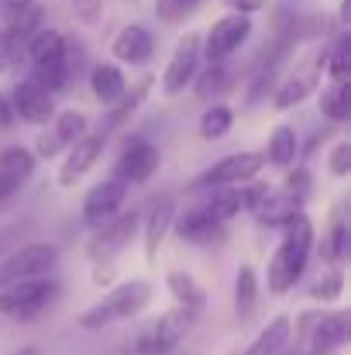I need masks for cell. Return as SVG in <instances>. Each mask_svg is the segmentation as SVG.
<instances>
[{
    "label": "cell",
    "mask_w": 351,
    "mask_h": 355,
    "mask_svg": "<svg viewBox=\"0 0 351 355\" xmlns=\"http://www.w3.org/2000/svg\"><path fill=\"white\" fill-rule=\"evenodd\" d=\"M345 293V272L338 269V266H331V269H324L314 283H310V290H307V297L314 300V304H334L338 297Z\"/></svg>",
    "instance_id": "34"
},
{
    "label": "cell",
    "mask_w": 351,
    "mask_h": 355,
    "mask_svg": "<svg viewBox=\"0 0 351 355\" xmlns=\"http://www.w3.org/2000/svg\"><path fill=\"white\" fill-rule=\"evenodd\" d=\"M138 225H141V214L131 207V211H117L111 221H104L97 228V235L90 238L87 245V255L93 262H114L117 255L131 245V238L138 235Z\"/></svg>",
    "instance_id": "10"
},
{
    "label": "cell",
    "mask_w": 351,
    "mask_h": 355,
    "mask_svg": "<svg viewBox=\"0 0 351 355\" xmlns=\"http://www.w3.org/2000/svg\"><path fill=\"white\" fill-rule=\"evenodd\" d=\"M159 166H162L159 145H152L145 138H134V141L127 138L114 162V180H120L124 187H138V183H148L159 173Z\"/></svg>",
    "instance_id": "12"
},
{
    "label": "cell",
    "mask_w": 351,
    "mask_h": 355,
    "mask_svg": "<svg viewBox=\"0 0 351 355\" xmlns=\"http://www.w3.org/2000/svg\"><path fill=\"white\" fill-rule=\"evenodd\" d=\"M10 97V104H14V114L21 121H28V124H48V121L55 118V94H48L38 80H31V76H24V80H17L14 83V90L7 94Z\"/></svg>",
    "instance_id": "13"
},
{
    "label": "cell",
    "mask_w": 351,
    "mask_h": 355,
    "mask_svg": "<svg viewBox=\"0 0 351 355\" xmlns=\"http://www.w3.org/2000/svg\"><path fill=\"white\" fill-rule=\"evenodd\" d=\"M111 55L124 66H145L155 55V38L145 24H124L111 42Z\"/></svg>",
    "instance_id": "17"
},
{
    "label": "cell",
    "mask_w": 351,
    "mask_h": 355,
    "mask_svg": "<svg viewBox=\"0 0 351 355\" xmlns=\"http://www.w3.org/2000/svg\"><path fill=\"white\" fill-rule=\"evenodd\" d=\"M104 148H107V135H104V131H87L83 138H76V141L66 148V159H62V166H59V173H55V183H59L62 190H73V187L100 162Z\"/></svg>",
    "instance_id": "11"
},
{
    "label": "cell",
    "mask_w": 351,
    "mask_h": 355,
    "mask_svg": "<svg viewBox=\"0 0 351 355\" xmlns=\"http://www.w3.org/2000/svg\"><path fill=\"white\" fill-rule=\"evenodd\" d=\"M148 304H152V283L148 279H124V283L107 286L104 297L76 318V324H80V331H104L111 324L138 318Z\"/></svg>",
    "instance_id": "2"
},
{
    "label": "cell",
    "mask_w": 351,
    "mask_h": 355,
    "mask_svg": "<svg viewBox=\"0 0 351 355\" xmlns=\"http://www.w3.org/2000/svg\"><path fill=\"white\" fill-rule=\"evenodd\" d=\"M327 173L334 180H345L351 173V141H338L331 152H327Z\"/></svg>",
    "instance_id": "37"
},
{
    "label": "cell",
    "mask_w": 351,
    "mask_h": 355,
    "mask_svg": "<svg viewBox=\"0 0 351 355\" xmlns=\"http://www.w3.org/2000/svg\"><path fill=\"white\" fill-rule=\"evenodd\" d=\"M59 266V248L52 241H31L17 245L7 259H0V290L17 283V279H35V276H52Z\"/></svg>",
    "instance_id": "6"
},
{
    "label": "cell",
    "mask_w": 351,
    "mask_h": 355,
    "mask_svg": "<svg viewBox=\"0 0 351 355\" xmlns=\"http://www.w3.org/2000/svg\"><path fill=\"white\" fill-rule=\"evenodd\" d=\"M265 166H276V169H289L300 155V138H296V128L289 124H279L272 128L269 135V145H265Z\"/></svg>",
    "instance_id": "24"
},
{
    "label": "cell",
    "mask_w": 351,
    "mask_h": 355,
    "mask_svg": "<svg viewBox=\"0 0 351 355\" xmlns=\"http://www.w3.org/2000/svg\"><path fill=\"white\" fill-rule=\"evenodd\" d=\"M55 297H59V279H55V276L17 279V283H10V286L0 290V318L31 321V318H38Z\"/></svg>",
    "instance_id": "5"
},
{
    "label": "cell",
    "mask_w": 351,
    "mask_h": 355,
    "mask_svg": "<svg viewBox=\"0 0 351 355\" xmlns=\"http://www.w3.org/2000/svg\"><path fill=\"white\" fill-rule=\"evenodd\" d=\"M152 87H155V76H152V73H145V76H138L134 83H127L124 94L117 97V104L107 107V124H114V128L117 124H127V121L141 111V104L148 101Z\"/></svg>",
    "instance_id": "21"
},
{
    "label": "cell",
    "mask_w": 351,
    "mask_h": 355,
    "mask_svg": "<svg viewBox=\"0 0 351 355\" xmlns=\"http://www.w3.org/2000/svg\"><path fill=\"white\" fill-rule=\"evenodd\" d=\"M348 252H351L348 221H345L341 214H334L331 228H327V232H324V238H321V255H324V262H331V266H341V262L348 259Z\"/></svg>",
    "instance_id": "31"
},
{
    "label": "cell",
    "mask_w": 351,
    "mask_h": 355,
    "mask_svg": "<svg viewBox=\"0 0 351 355\" xmlns=\"http://www.w3.org/2000/svg\"><path fill=\"white\" fill-rule=\"evenodd\" d=\"M251 214L258 218V225L279 228V232H282L296 214H303V200L293 197V193H286V190H269V193L262 197V204H258Z\"/></svg>",
    "instance_id": "20"
},
{
    "label": "cell",
    "mask_w": 351,
    "mask_h": 355,
    "mask_svg": "<svg viewBox=\"0 0 351 355\" xmlns=\"http://www.w3.org/2000/svg\"><path fill=\"white\" fill-rule=\"evenodd\" d=\"M31 152H35V159H55V155H62V152H66V145L59 141V135H55V131H42Z\"/></svg>",
    "instance_id": "39"
},
{
    "label": "cell",
    "mask_w": 351,
    "mask_h": 355,
    "mask_svg": "<svg viewBox=\"0 0 351 355\" xmlns=\"http://www.w3.org/2000/svg\"><path fill=\"white\" fill-rule=\"evenodd\" d=\"M204 211H210L217 221H234L241 211H244V204H241V187H210V193H207V200H204Z\"/></svg>",
    "instance_id": "32"
},
{
    "label": "cell",
    "mask_w": 351,
    "mask_h": 355,
    "mask_svg": "<svg viewBox=\"0 0 351 355\" xmlns=\"http://www.w3.org/2000/svg\"><path fill=\"white\" fill-rule=\"evenodd\" d=\"M14 121H17V114H14V104H10V97H7V94H0V131L14 128Z\"/></svg>",
    "instance_id": "44"
},
{
    "label": "cell",
    "mask_w": 351,
    "mask_h": 355,
    "mask_svg": "<svg viewBox=\"0 0 351 355\" xmlns=\"http://www.w3.org/2000/svg\"><path fill=\"white\" fill-rule=\"evenodd\" d=\"M197 318L200 311L197 307H183V304H172L165 314H159L138 338V352L141 355H172L179 349V342L197 328Z\"/></svg>",
    "instance_id": "4"
},
{
    "label": "cell",
    "mask_w": 351,
    "mask_h": 355,
    "mask_svg": "<svg viewBox=\"0 0 351 355\" xmlns=\"http://www.w3.org/2000/svg\"><path fill=\"white\" fill-rule=\"evenodd\" d=\"M197 7H200V0H155V17L162 24H183Z\"/></svg>",
    "instance_id": "36"
},
{
    "label": "cell",
    "mask_w": 351,
    "mask_h": 355,
    "mask_svg": "<svg viewBox=\"0 0 351 355\" xmlns=\"http://www.w3.org/2000/svg\"><path fill=\"white\" fill-rule=\"evenodd\" d=\"M35 166H38V159H35V152L28 145H7V148H0V173L14 176L17 183H28L31 173H35Z\"/></svg>",
    "instance_id": "33"
},
{
    "label": "cell",
    "mask_w": 351,
    "mask_h": 355,
    "mask_svg": "<svg viewBox=\"0 0 351 355\" xmlns=\"http://www.w3.org/2000/svg\"><path fill=\"white\" fill-rule=\"evenodd\" d=\"M124 204H127V187L120 180H114V176L111 180H100L83 197V225L100 228L104 221L114 218L117 211H124Z\"/></svg>",
    "instance_id": "14"
},
{
    "label": "cell",
    "mask_w": 351,
    "mask_h": 355,
    "mask_svg": "<svg viewBox=\"0 0 351 355\" xmlns=\"http://www.w3.org/2000/svg\"><path fill=\"white\" fill-rule=\"evenodd\" d=\"M93 286H114V279H117V269H114V262H93Z\"/></svg>",
    "instance_id": "40"
},
{
    "label": "cell",
    "mask_w": 351,
    "mask_h": 355,
    "mask_svg": "<svg viewBox=\"0 0 351 355\" xmlns=\"http://www.w3.org/2000/svg\"><path fill=\"white\" fill-rule=\"evenodd\" d=\"M165 290H169V297H172L176 304H183V307L204 311V304H207V290H204L190 272H183V269H172V272L165 276Z\"/></svg>",
    "instance_id": "28"
},
{
    "label": "cell",
    "mask_w": 351,
    "mask_h": 355,
    "mask_svg": "<svg viewBox=\"0 0 351 355\" xmlns=\"http://www.w3.org/2000/svg\"><path fill=\"white\" fill-rule=\"evenodd\" d=\"M172 232L183 238V241H190V245H217V241H224L228 235V228H224V221H217L210 211H204V207H190V211H176V218H172Z\"/></svg>",
    "instance_id": "16"
},
{
    "label": "cell",
    "mask_w": 351,
    "mask_h": 355,
    "mask_svg": "<svg viewBox=\"0 0 351 355\" xmlns=\"http://www.w3.org/2000/svg\"><path fill=\"white\" fill-rule=\"evenodd\" d=\"M231 128H234V111L228 104H221V101L207 104L200 121H197V131H200L204 141H221V138H228Z\"/></svg>",
    "instance_id": "29"
},
{
    "label": "cell",
    "mask_w": 351,
    "mask_h": 355,
    "mask_svg": "<svg viewBox=\"0 0 351 355\" xmlns=\"http://www.w3.org/2000/svg\"><path fill=\"white\" fill-rule=\"evenodd\" d=\"M10 355H42V352H38L35 345H24V349H14V352H10Z\"/></svg>",
    "instance_id": "46"
},
{
    "label": "cell",
    "mask_w": 351,
    "mask_h": 355,
    "mask_svg": "<svg viewBox=\"0 0 351 355\" xmlns=\"http://www.w3.org/2000/svg\"><path fill=\"white\" fill-rule=\"evenodd\" d=\"M351 21V0H341V24Z\"/></svg>",
    "instance_id": "45"
},
{
    "label": "cell",
    "mask_w": 351,
    "mask_h": 355,
    "mask_svg": "<svg viewBox=\"0 0 351 355\" xmlns=\"http://www.w3.org/2000/svg\"><path fill=\"white\" fill-rule=\"evenodd\" d=\"M293 3H303V0H293Z\"/></svg>",
    "instance_id": "48"
},
{
    "label": "cell",
    "mask_w": 351,
    "mask_h": 355,
    "mask_svg": "<svg viewBox=\"0 0 351 355\" xmlns=\"http://www.w3.org/2000/svg\"><path fill=\"white\" fill-rule=\"evenodd\" d=\"M224 3L231 7L234 14H248V17H251V14L265 10V3H269V0H224Z\"/></svg>",
    "instance_id": "42"
},
{
    "label": "cell",
    "mask_w": 351,
    "mask_h": 355,
    "mask_svg": "<svg viewBox=\"0 0 351 355\" xmlns=\"http://www.w3.org/2000/svg\"><path fill=\"white\" fill-rule=\"evenodd\" d=\"M321 90V73L317 69H300V73H289L282 76L276 87H272V107L276 111H293L296 104H303L307 97H314Z\"/></svg>",
    "instance_id": "18"
},
{
    "label": "cell",
    "mask_w": 351,
    "mask_h": 355,
    "mask_svg": "<svg viewBox=\"0 0 351 355\" xmlns=\"http://www.w3.org/2000/svg\"><path fill=\"white\" fill-rule=\"evenodd\" d=\"M172 218H176V200H172V197H159V200L148 207V214L141 218L138 228H141V248H145V262H148V266L159 259L165 238L172 232Z\"/></svg>",
    "instance_id": "15"
},
{
    "label": "cell",
    "mask_w": 351,
    "mask_h": 355,
    "mask_svg": "<svg viewBox=\"0 0 351 355\" xmlns=\"http://www.w3.org/2000/svg\"><path fill=\"white\" fill-rule=\"evenodd\" d=\"M124 87H127V76H124L120 62H97L90 69V94L97 97V104H104V107L117 104Z\"/></svg>",
    "instance_id": "22"
},
{
    "label": "cell",
    "mask_w": 351,
    "mask_h": 355,
    "mask_svg": "<svg viewBox=\"0 0 351 355\" xmlns=\"http://www.w3.org/2000/svg\"><path fill=\"white\" fill-rule=\"evenodd\" d=\"M279 355H307V352H296V349H289V352H286V349H282Z\"/></svg>",
    "instance_id": "47"
},
{
    "label": "cell",
    "mask_w": 351,
    "mask_h": 355,
    "mask_svg": "<svg viewBox=\"0 0 351 355\" xmlns=\"http://www.w3.org/2000/svg\"><path fill=\"white\" fill-rule=\"evenodd\" d=\"M24 183H17L14 176H7V173H0V207L3 204H10L14 197H17V190H21Z\"/></svg>",
    "instance_id": "41"
},
{
    "label": "cell",
    "mask_w": 351,
    "mask_h": 355,
    "mask_svg": "<svg viewBox=\"0 0 351 355\" xmlns=\"http://www.w3.org/2000/svg\"><path fill=\"white\" fill-rule=\"evenodd\" d=\"M262 169H265V155H262V152H231V155L217 159L214 166H207V169L190 183V190L237 187V183H248V180L262 176Z\"/></svg>",
    "instance_id": "8"
},
{
    "label": "cell",
    "mask_w": 351,
    "mask_h": 355,
    "mask_svg": "<svg viewBox=\"0 0 351 355\" xmlns=\"http://www.w3.org/2000/svg\"><path fill=\"white\" fill-rule=\"evenodd\" d=\"M314 245H317L314 221L307 214H296L282 228V238H279V245H276V252L269 255V266H265V286H269L272 297H286L300 283V276H303V269L314 255Z\"/></svg>",
    "instance_id": "1"
},
{
    "label": "cell",
    "mask_w": 351,
    "mask_h": 355,
    "mask_svg": "<svg viewBox=\"0 0 351 355\" xmlns=\"http://www.w3.org/2000/svg\"><path fill=\"white\" fill-rule=\"evenodd\" d=\"M66 35L55 28H38L28 42H24V55L31 62V69H48V66H62L66 62Z\"/></svg>",
    "instance_id": "19"
},
{
    "label": "cell",
    "mask_w": 351,
    "mask_h": 355,
    "mask_svg": "<svg viewBox=\"0 0 351 355\" xmlns=\"http://www.w3.org/2000/svg\"><path fill=\"white\" fill-rule=\"evenodd\" d=\"M190 87H193V94L204 104H214V101H221L234 87V73L228 69V62H207V69H200Z\"/></svg>",
    "instance_id": "23"
},
{
    "label": "cell",
    "mask_w": 351,
    "mask_h": 355,
    "mask_svg": "<svg viewBox=\"0 0 351 355\" xmlns=\"http://www.w3.org/2000/svg\"><path fill=\"white\" fill-rule=\"evenodd\" d=\"M52 131H55V135H59V141L69 148L76 138H83V135L90 131V118H87L83 111H76V107L55 111V118H52Z\"/></svg>",
    "instance_id": "35"
},
{
    "label": "cell",
    "mask_w": 351,
    "mask_h": 355,
    "mask_svg": "<svg viewBox=\"0 0 351 355\" xmlns=\"http://www.w3.org/2000/svg\"><path fill=\"white\" fill-rule=\"evenodd\" d=\"M317 66L327 73V80H331V83L351 80V38L348 35H341L327 52H321V55H317Z\"/></svg>",
    "instance_id": "30"
},
{
    "label": "cell",
    "mask_w": 351,
    "mask_h": 355,
    "mask_svg": "<svg viewBox=\"0 0 351 355\" xmlns=\"http://www.w3.org/2000/svg\"><path fill=\"white\" fill-rule=\"evenodd\" d=\"M131 3H134V0H131Z\"/></svg>",
    "instance_id": "49"
},
{
    "label": "cell",
    "mask_w": 351,
    "mask_h": 355,
    "mask_svg": "<svg viewBox=\"0 0 351 355\" xmlns=\"http://www.w3.org/2000/svg\"><path fill=\"white\" fill-rule=\"evenodd\" d=\"M76 17H83V21H97L100 17V0H76Z\"/></svg>",
    "instance_id": "43"
},
{
    "label": "cell",
    "mask_w": 351,
    "mask_h": 355,
    "mask_svg": "<svg viewBox=\"0 0 351 355\" xmlns=\"http://www.w3.org/2000/svg\"><path fill=\"white\" fill-rule=\"evenodd\" d=\"M200 31H186L179 42H176V49H172V55H169V62H165V69H162V76H159V83H162V94L165 97H179V94H186V87L193 83V76L200 73Z\"/></svg>",
    "instance_id": "9"
},
{
    "label": "cell",
    "mask_w": 351,
    "mask_h": 355,
    "mask_svg": "<svg viewBox=\"0 0 351 355\" xmlns=\"http://www.w3.org/2000/svg\"><path fill=\"white\" fill-rule=\"evenodd\" d=\"M317 107L324 121L331 124H345L351 118V80H341V83H327L321 94H317Z\"/></svg>",
    "instance_id": "26"
},
{
    "label": "cell",
    "mask_w": 351,
    "mask_h": 355,
    "mask_svg": "<svg viewBox=\"0 0 351 355\" xmlns=\"http://www.w3.org/2000/svg\"><path fill=\"white\" fill-rule=\"evenodd\" d=\"M251 31H255V21L248 14H234L231 10V14L217 17L207 28V35H200V55L207 62H228L234 52L251 38Z\"/></svg>",
    "instance_id": "7"
},
{
    "label": "cell",
    "mask_w": 351,
    "mask_h": 355,
    "mask_svg": "<svg viewBox=\"0 0 351 355\" xmlns=\"http://www.w3.org/2000/svg\"><path fill=\"white\" fill-rule=\"evenodd\" d=\"M282 190H286V193H293V197H300V200H307V193H310V169H307V166L289 169V173H286Z\"/></svg>",
    "instance_id": "38"
},
{
    "label": "cell",
    "mask_w": 351,
    "mask_h": 355,
    "mask_svg": "<svg viewBox=\"0 0 351 355\" xmlns=\"http://www.w3.org/2000/svg\"><path fill=\"white\" fill-rule=\"evenodd\" d=\"M286 345H289V318L286 314H276L241 355H279Z\"/></svg>",
    "instance_id": "27"
},
{
    "label": "cell",
    "mask_w": 351,
    "mask_h": 355,
    "mask_svg": "<svg viewBox=\"0 0 351 355\" xmlns=\"http://www.w3.org/2000/svg\"><path fill=\"white\" fill-rule=\"evenodd\" d=\"M258 311V272L255 266L241 262L234 272V314L237 321H248Z\"/></svg>",
    "instance_id": "25"
},
{
    "label": "cell",
    "mask_w": 351,
    "mask_h": 355,
    "mask_svg": "<svg viewBox=\"0 0 351 355\" xmlns=\"http://www.w3.org/2000/svg\"><path fill=\"white\" fill-rule=\"evenodd\" d=\"M351 338V311H303L289 321V342L296 352L331 355Z\"/></svg>",
    "instance_id": "3"
}]
</instances>
